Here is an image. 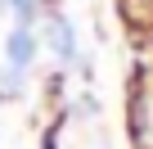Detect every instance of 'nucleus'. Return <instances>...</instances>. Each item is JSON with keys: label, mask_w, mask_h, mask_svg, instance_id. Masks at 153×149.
<instances>
[{"label": "nucleus", "mask_w": 153, "mask_h": 149, "mask_svg": "<svg viewBox=\"0 0 153 149\" xmlns=\"http://www.w3.org/2000/svg\"><path fill=\"white\" fill-rule=\"evenodd\" d=\"M5 5H14V9H18V18H23V23H27V18H32V14H36V0H5Z\"/></svg>", "instance_id": "7ed1b4c3"}, {"label": "nucleus", "mask_w": 153, "mask_h": 149, "mask_svg": "<svg viewBox=\"0 0 153 149\" xmlns=\"http://www.w3.org/2000/svg\"><path fill=\"white\" fill-rule=\"evenodd\" d=\"M50 45H54L59 59H72V54H76V36H72V27H68V23H54V27H50Z\"/></svg>", "instance_id": "f03ea898"}, {"label": "nucleus", "mask_w": 153, "mask_h": 149, "mask_svg": "<svg viewBox=\"0 0 153 149\" xmlns=\"http://www.w3.org/2000/svg\"><path fill=\"white\" fill-rule=\"evenodd\" d=\"M9 68H23V63H32V54H36V41H32V32H9Z\"/></svg>", "instance_id": "f257e3e1"}]
</instances>
